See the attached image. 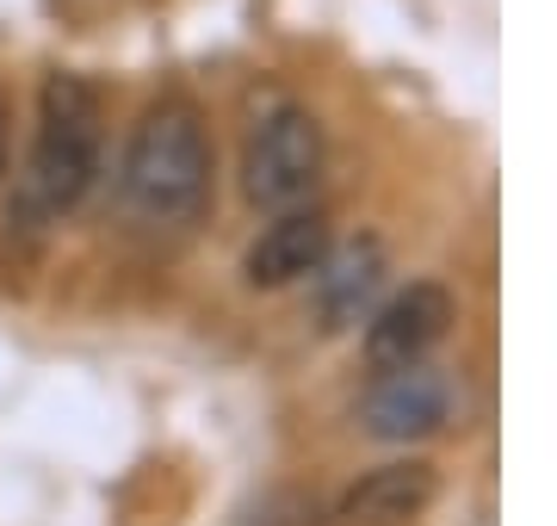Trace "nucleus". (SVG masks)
I'll list each match as a JSON object with an SVG mask.
<instances>
[{
	"instance_id": "nucleus-7",
	"label": "nucleus",
	"mask_w": 557,
	"mask_h": 526,
	"mask_svg": "<svg viewBox=\"0 0 557 526\" xmlns=\"http://www.w3.org/2000/svg\"><path fill=\"white\" fill-rule=\"evenodd\" d=\"M446 409H453V385L434 365H409V372H384L379 385L366 390L359 422L379 440H428L434 427H446Z\"/></svg>"
},
{
	"instance_id": "nucleus-4",
	"label": "nucleus",
	"mask_w": 557,
	"mask_h": 526,
	"mask_svg": "<svg viewBox=\"0 0 557 526\" xmlns=\"http://www.w3.org/2000/svg\"><path fill=\"white\" fill-rule=\"evenodd\" d=\"M458 316V298L440 279H409L403 291H391L384 304L366 310V335H359V353L372 372H409V365H428L446 328Z\"/></svg>"
},
{
	"instance_id": "nucleus-1",
	"label": "nucleus",
	"mask_w": 557,
	"mask_h": 526,
	"mask_svg": "<svg viewBox=\"0 0 557 526\" xmlns=\"http://www.w3.org/2000/svg\"><path fill=\"white\" fill-rule=\"evenodd\" d=\"M211 174H218V155H211L205 112L168 93L143 112L131 142H124L119 199L143 223H193L211 199Z\"/></svg>"
},
{
	"instance_id": "nucleus-3",
	"label": "nucleus",
	"mask_w": 557,
	"mask_h": 526,
	"mask_svg": "<svg viewBox=\"0 0 557 526\" xmlns=\"http://www.w3.org/2000/svg\"><path fill=\"white\" fill-rule=\"evenodd\" d=\"M322 167H329V137H322V118L304 100H267L248 124V142H242V199L267 211V217H285V211H304L317 199Z\"/></svg>"
},
{
	"instance_id": "nucleus-2",
	"label": "nucleus",
	"mask_w": 557,
	"mask_h": 526,
	"mask_svg": "<svg viewBox=\"0 0 557 526\" xmlns=\"http://www.w3.org/2000/svg\"><path fill=\"white\" fill-rule=\"evenodd\" d=\"M106 112L100 87L87 75H44L38 93V130H32V155H25L20 204L32 217H62L75 211L94 180H100V142H106Z\"/></svg>"
},
{
	"instance_id": "nucleus-6",
	"label": "nucleus",
	"mask_w": 557,
	"mask_h": 526,
	"mask_svg": "<svg viewBox=\"0 0 557 526\" xmlns=\"http://www.w3.org/2000/svg\"><path fill=\"white\" fill-rule=\"evenodd\" d=\"M329 248H335V229H329V217H322L317 204L285 211V217H273L255 242H248L242 279L255 285V291H278V285L317 279V266L329 261Z\"/></svg>"
},
{
	"instance_id": "nucleus-5",
	"label": "nucleus",
	"mask_w": 557,
	"mask_h": 526,
	"mask_svg": "<svg viewBox=\"0 0 557 526\" xmlns=\"http://www.w3.org/2000/svg\"><path fill=\"white\" fill-rule=\"evenodd\" d=\"M440 496V471L428 459H391L341 489L335 526H416Z\"/></svg>"
},
{
	"instance_id": "nucleus-9",
	"label": "nucleus",
	"mask_w": 557,
	"mask_h": 526,
	"mask_svg": "<svg viewBox=\"0 0 557 526\" xmlns=\"http://www.w3.org/2000/svg\"><path fill=\"white\" fill-rule=\"evenodd\" d=\"M7 155H13V100L0 87V174H7Z\"/></svg>"
},
{
	"instance_id": "nucleus-8",
	"label": "nucleus",
	"mask_w": 557,
	"mask_h": 526,
	"mask_svg": "<svg viewBox=\"0 0 557 526\" xmlns=\"http://www.w3.org/2000/svg\"><path fill=\"white\" fill-rule=\"evenodd\" d=\"M379 279H384V242L379 236H359V242H347V248H329V261H322L317 279H310L329 328L359 323L366 304H372V291H379Z\"/></svg>"
}]
</instances>
